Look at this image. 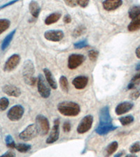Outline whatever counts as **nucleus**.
Listing matches in <instances>:
<instances>
[{
  "instance_id": "obj_1",
  "label": "nucleus",
  "mask_w": 140,
  "mask_h": 157,
  "mask_svg": "<svg viewBox=\"0 0 140 157\" xmlns=\"http://www.w3.org/2000/svg\"><path fill=\"white\" fill-rule=\"evenodd\" d=\"M58 110L61 115L67 117H76L81 112L80 105L73 101H62L58 103Z\"/></svg>"
},
{
  "instance_id": "obj_2",
  "label": "nucleus",
  "mask_w": 140,
  "mask_h": 157,
  "mask_svg": "<svg viewBox=\"0 0 140 157\" xmlns=\"http://www.w3.org/2000/svg\"><path fill=\"white\" fill-rule=\"evenodd\" d=\"M35 68L31 60H26L22 67V77L25 82L28 85L33 86L37 82V78L34 77Z\"/></svg>"
},
{
  "instance_id": "obj_3",
  "label": "nucleus",
  "mask_w": 140,
  "mask_h": 157,
  "mask_svg": "<svg viewBox=\"0 0 140 157\" xmlns=\"http://www.w3.org/2000/svg\"><path fill=\"white\" fill-rule=\"evenodd\" d=\"M38 134L44 136L50 130V123L48 119L43 115H38L36 117V124Z\"/></svg>"
},
{
  "instance_id": "obj_4",
  "label": "nucleus",
  "mask_w": 140,
  "mask_h": 157,
  "mask_svg": "<svg viewBox=\"0 0 140 157\" xmlns=\"http://www.w3.org/2000/svg\"><path fill=\"white\" fill-rule=\"evenodd\" d=\"M37 89L40 96L44 98H47L50 95V88L47 81L42 74L38 75L37 78Z\"/></svg>"
},
{
  "instance_id": "obj_5",
  "label": "nucleus",
  "mask_w": 140,
  "mask_h": 157,
  "mask_svg": "<svg viewBox=\"0 0 140 157\" xmlns=\"http://www.w3.org/2000/svg\"><path fill=\"white\" fill-rule=\"evenodd\" d=\"M38 134L37 126L35 124L28 125L22 132L19 134V138L24 141H30L34 139Z\"/></svg>"
},
{
  "instance_id": "obj_6",
  "label": "nucleus",
  "mask_w": 140,
  "mask_h": 157,
  "mask_svg": "<svg viewBox=\"0 0 140 157\" xmlns=\"http://www.w3.org/2000/svg\"><path fill=\"white\" fill-rule=\"evenodd\" d=\"M25 109L21 105H16L9 109L7 113V117L12 121H17L21 120L24 115Z\"/></svg>"
},
{
  "instance_id": "obj_7",
  "label": "nucleus",
  "mask_w": 140,
  "mask_h": 157,
  "mask_svg": "<svg viewBox=\"0 0 140 157\" xmlns=\"http://www.w3.org/2000/svg\"><path fill=\"white\" fill-rule=\"evenodd\" d=\"M93 123V117L92 115H88L84 117L78 124L76 128L77 133L79 134H83L87 133L92 128Z\"/></svg>"
},
{
  "instance_id": "obj_8",
  "label": "nucleus",
  "mask_w": 140,
  "mask_h": 157,
  "mask_svg": "<svg viewBox=\"0 0 140 157\" xmlns=\"http://www.w3.org/2000/svg\"><path fill=\"white\" fill-rule=\"evenodd\" d=\"M86 60V57L80 54H72L68 58L67 67L70 69H76L83 64Z\"/></svg>"
},
{
  "instance_id": "obj_9",
  "label": "nucleus",
  "mask_w": 140,
  "mask_h": 157,
  "mask_svg": "<svg viewBox=\"0 0 140 157\" xmlns=\"http://www.w3.org/2000/svg\"><path fill=\"white\" fill-rule=\"evenodd\" d=\"M20 62V56L18 54H14L11 55L6 62H5L4 66V71L6 72H11L14 70L19 64Z\"/></svg>"
},
{
  "instance_id": "obj_10",
  "label": "nucleus",
  "mask_w": 140,
  "mask_h": 157,
  "mask_svg": "<svg viewBox=\"0 0 140 157\" xmlns=\"http://www.w3.org/2000/svg\"><path fill=\"white\" fill-rule=\"evenodd\" d=\"M44 38L49 41L58 42L64 38V32L58 29L48 30L44 32Z\"/></svg>"
},
{
  "instance_id": "obj_11",
  "label": "nucleus",
  "mask_w": 140,
  "mask_h": 157,
  "mask_svg": "<svg viewBox=\"0 0 140 157\" xmlns=\"http://www.w3.org/2000/svg\"><path fill=\"white\" fill-rule=\"evenodd\" d=\"M60 136V120L56 119L54 120V124L52 128V130L50 131V135L46 140L47 144H52L55 143Z\"/></svg>"
},
{
  "instance_id": "obj_12",
  "label": "nucleus",
  "mask_w": 140,
  "mask_h": 157,
  "mask_svg": "<svg viewBox=\"0 0 140 157\" xmlns=\"http://www.w3.org/2000/svg\"><path fill=\"white\" fill-rule=\"evenodd\" d=\"M99 120H100V125L111 124L112 119L109 113L108 106H104L100 109L99 113Z\"/></svg>"
},
{
  "instance_id": "obj_13",
  "label": "nucleus",
  "mask_w": 140,
  "mask_h": 157,
  "mask_svg": "<svg viewBox=\"0 0 140 157\" xmlns=\"http://www.w3.org/2000/svg\"><path fill=\"white\" fill-rule=\"evenodd\" d=\"M133 106L134 103L131 101H124V102L120 103L116 106L115 113L117 115H122L131 110Z\"/></svg>"
},
{
  "instance_id": "obj_14",
  "label": "nucleus",
  "mask_w": 140,
  "mask_h": 157,
  "mask_svg": "<svg viewBox=\"0 0 140 157\" xmlns=\"http://www.w3.org/2000/svg\"><path fill=\"white\" fill-rule=\"evenodd\" d=\"M2 91L9 97H19L21 95V90L19 87L13 85H5L2 87Z\"/></svg>"
},
{
  "instance_id": "obj_15",
  "label": "nucleus",
  "mask_w": 140,
  "mask_h": 157,
  "mask_svg": "<svg viewBox=\"0 0 140 157\" xmlns=\"http://www.w3.org/2000/svg\"><path fill=\"white\" fill-rule=\"evenodd\" d=\"M123 4L121 0H106L102 2L103 8L107 11H111L119 8Z\"/></svg>"
},
{
  "instance_id": "obj_16",
  "label": "nucleus",
  "mask_w": 140,
  "mask_h": 157,
  "mask_svg": "<svg viewBox=\"0 0 140 157\" xmlns=\"http://www.w3.org/2000/svg\"><path fill=\"white\" fill-rule=\"evenodd\" d=\"M88 83V78L84 75L76 77L72 80V85L77 90H83L87 86Z\"/></svg>"
},
{
  "instance_id": "obj_17",
  "label": "nucleus",
  "mask_w": 140,
  "mask_h": 157,
  "mask_svg": "<svg viewBox=\"0 0 140 157\" xmlns=\"http://www.w3.org/2000/svg\"><path fill=\"white\" fill-rule=\"evenodd\" d=\"M43 71H44L46 79L48 84L49 85L50 87L53 89V90H56V89L58 88V84L54 76H53V75L52 74L51 71H50L48 69H47V68H45Z\"/></svg>"
},
{
  "instance_id": "obj_18",
  "label": "nucleus",
  "mask_w": 140,
  "mask_h": 157,
  "mask_svg": "<svg viewBox=\"0 0 140 157\" xmlns=\"http://www.w3.org/2000/svg\"><path fill=\"white\" fill-rule=\"evenodd\" d=\"M117 128V126L112 124L108 125H99L98 127L95 129V132L100 136H104L106 134L111 132Z\"/></svg>"
},
{
  "instance_id": "obj_19",
  "label": "nucleus",
  "mask_w": 140,
  "mask_h": 157,
  "mask_svg": "<svg viewBox=\"0 0 140 157\" xmlns=\"http://www.w3.org/2000/svg\"><path fill=\"white\" fill-rule=\"evenodd\" d=\"M29 9L30 13L33 17L35 18H37L39 17L41 12V7L37 2L32 1L30 2L29 4Z\"/></svg>"
},
{
  "instance_id": "obj_20",
  "label": "nucleus",
  "mask_w": 140,
  "mask_h": 157,
  "mask_svg": "<svg viewBox=\"0 0 140 157\" xmlns=\"http://www.w3.org/2000/svg\"><path fill=\"white\" fill-rule=\"evenodd\" d=\"M118 147V143L116 141H114L111 143L104 149V155L105 157H109L111 156Z\"/></svg>"
},
{
  "instance_id": "obj_21",
  "label": "nucleus",
  "mask_w": 140,
  "mask_h": 157,
  "mask_svg": "<svg viewBox=\"0 0 140 157\" xmlns=\"http://www.w3.org/2000/svg\"><path fill=\"white\" fill-rule=\"evenodd\" d=\"M62 16V14L59 12H55L53 13L50 14L49 16L46 17V18L45 19V24L46 25H50L52 24L55 23L56 22H58V20Z\"/></svg>"
},
{
  "instance_id": "obj_22",
  "label": "nucleus",
  "mask_w": 140,
  "mask_h": 157,
  "mask_svg": "<svg viewBox=\"0 0 140 157\" xmlns=\"http://www.w3.org/2000/svg\"><path fill=\"white\" fill-rule=\"evenodd\" d=\"M16 32V29L13 30L11 32H10L9 34L7 35V36L4 38V39L3 40V41L1 45V49L2 50H5L7 48L9 47V45L11 44V40L14 39V36Z\"/></svg>"
},
{
  "instance_id": "obj_23",
  "label": "nucleus",
  "mask_w": 140,
  "mask_h": 157,
  "mask_svg": "<svg viewBox=\"0 0 140 157\" xmlns=\"http://www.w3.org/2000/svg\"><path fill=\"white\" fill-rule=\"evenodd\" d=\"M128 29L129 32H135L140 29V15L132 20L128 25Z\"/></svg>"
},
{
  "instance_id": "obj_24",
  "label": "nucleus",
  "mask_w": 140,
  "mask_h": 157,
  "mask_svg": "<svg viewBox=\"0 0 140 157\" xmlns=\"http://www.w3.org/2000/svg\"><path fill=\"white\" fill-rule=\"evenodd\" d=\"M140 15V6H133L129 9L128 16L130 18L133 20Z\"/></svg>"
},
{
  "instance_id": "obj_25",
  "label": "nucleus",
  "mask_w": 140,
  "mask_h": 157,
  "mask_svg": "<svg viewBox=\"0 0 140 157\" xmlns=\"http://www.w3.org/2000/svg\"><path fill=\"white\" fill-rule=\"evenodd\" d=\"M60 87L63 92L67 93L69 92V82L67 78L65 75H62L59 80Z\"/></svg>"
},
{
  "instance_id": "obj_26",
  "label": "nucleus",
  "mask_w": 140,
  "mask_h": 157,
  "mask_svg": "<svg viewBox=\"0 0 140 157\" xmlns=\"http://www.w3.org/2000/svg\"><path fill=\"white\" fill-rule=\"evenodd\" d=\"M11 21L8 19H0V34L9 28Z\"/></svg>"
},
{
  "instance_id": "obj_27",
  "label": "nucleus",
  "mask_w": 140,
  "mask_h": 157,
  "mask_svg": "<svg viewBox=\"0 0 140 157\" xmlns=\"http://www.w3.org/2000/svg\"><path fill=\"white\" fill-rule=\"evenodd\" d=\"M15 148L20 153H26L31 149V145L25 143H19L17 144Z\"/></svg>"
},
{
  "instance_id": "obj_28",
  "label": "nucleus",
  "mask_w": 140,
  "mask_h": 157,
  "mask_svg": "<svg viewBox=\"0 0 140 157\" xmlns=\"http://www.w3.org/2000/svg\"><path fill=\"white\" fill-rule=\"evenodd\" d=\"M121 124L123 126H127L134 121V117L132 115H127L125 117H122L119 118Z\"/></svg>"
},
{
  "instance_id": "obj_29",
  "label": "nucleus",
  "mask_w": 140,
  "mask_h": 157,
  "mask_svg": "<svg viewBox=\"0 0 140 157\" xmlns=\"http://www.w3.org/2000/svg\"><path fill=\"white\" fill-rule=\"evenodd\" d=\"M86 31V28L83 26V25H79V26L76 27V28L74 30L72 36L75 38L81 36L82 34H83Z\"/></svg>"
},
{
  "instance_id": "obj_30",
  "label": "nucleus",
  "mask_w": 140,
  "mask_h": 157,
  "mask_svg": "<svg viewBox=\"0 0 140 157\" xmlns=\"http://www.w3.org/2000/svg\"><path fill=\"white\" fill-rule=\"evenodd\" d=\"M9 105V101L6 97L0 98V111L6 110Z\"/></svg>"
},
{
  "instance_id": "obj_31",
  "label": "nucleus",
  "mask_w": 140,
  "mask_h": 157,
  "mask_svg": "<svg viewBox=\"0 0 140 157\" xmlns=\"http://www.w3.org/2000/svg\"><path fill=\"white\" fill-rule=\"evenodd\" d=\"M5 142H6V145L8 147L12 149L16 147V144L15 143L14 138H12V136L11 135H8L6 136V138H5Z\"/></svg>"
},
{
  "instance_id": "obj_32",
  "label": "nucleus",
  "mask_w": 140,
  "mask_h": 157,
  "mask_svg": "<svg viewBox=\"0 0 140 157\" xmlns=\"http://www.w3.org/2000/svg\"><path fill=\"white\" fill-rule=\"evenodd\" d=\"M88 55L89 59L92 61V62H95V61L98 59L99 52L98 51V50H90V51H88Z\"/></svg>"
},
{
  "instance_id": "obj_33",
  "label": "nucleus",
  "mask_w": 140,
  "mask_h": 157,
  "mask_svg": "<svg viewBox=\"0 0 140 157\" xmlns=\"http://www.w3.org/2000/svg\"><path fill=\"white\" fill-rule=\"evenodd\" d=\"M88 42L86 39L80 40V41L76 42L74 44V46L76 49L83 48L88 46Z\"/></svg>"
},
{
  "instance_id": "obj_34",
  "label": "nucleus",
  "mask_w": 140,
  "mask_h": 157,
  "mask_svg": "<svg viewBox=\"0 0 140 157\" xmlns=\"http://www.w3.org/2000/svg\"><path fill=\"white\" fill-rule=\"evenodd\" d=\"M130 151L132 154L137 153L140 151V142L137 141L132 144L130 146Z\"/></svg>"
},
{
  "instance_id": "obj_35",
  "label": "nucleus",
  "mask_w": 140,
  "mask_h": 157,
  "mask_svg": "<svg viewBox=\"0 0 140 157\" xmlns=\"http://www.w3.org/2000/svg\"><path fill=\"white\" fill-rule=\"evenodd\" d=\"M140 97V87L136 88L130 94V98L132 100H137Z\"/></svg>"
},
{
  "instance_id": "obj_36",
  "label": "nucleus",
  "mask_w": 140,
  "mask_h": 157,
  "mask_svg": "<svg viewBox=\"0 0 140 157\" xmlns=\"http://www.w3.org/2000/svg\"><path fill=\"white\" fill-rule=\"evenodd\" d=\"M140 81V73H137L132 78V80L130 81V83L133 84L134 86H135L137 83H138Z\"/></svg>"
},
{
  "instance_id": "obj_37",
  "label": "nucleus",
  "mask_w": 140,
  "mask_h": 157,
  "mask_svg": "<svg viewBox=\"0 0 140 157\" xmlns=\"http://www.w3.org/2000/svg\"><path fill=\"white\" fill-rule=\"evenodd\" d=\"M62 128H63V131H64L65 132L68 133V132H70V131L72 126H71L70 123L69 122V121H65V122L63 124Z\"/></svg>"
},
{
  "instance_id": "obj_38",
  "label": "nucleus",
  "mask_w": 140,
  "mask_h": 157,
  "mask_svg": "<svg viewBox=\"0 0 140 157\" xmlns=\"http://www.w3.org/2000/svg\"><path fill=\"white\" fill-rule=\"evenodd\" d=\"M76 3L82 8H86L89 4V1L88 0H80V1H76Z\"/></svg>"
},
{
  "instance_id": "obj_39",
  "label": "nucleus",
  "mask_w": 140,
  "mask_h": 157,
  "mask_svg": "<svg viewBox=\"0 0 140 157\" xmlns=\"http://www.w3.org/2000/svg\"><path fill=\"white\" fill-rule=\"evenodd\" d=\"M16 153H15L13 150L7 151L6 153L2 154V156H0V157H16Z\"/></svg>"
},
{
  "instance_id": "obj_40",
  "label": "nucleus",
  "mask_w": 140,
  "mask_h": 157,
  "mask_svg": "<svg viewBox=\"0 0 140 157\" xmlns=\"http://www.w3.org/2000/svg\"><path fill=\"white\" fill-rule=\"evenodd\" d=\"M63 21H64L65 23L66 24H70L71 22H72V17L70 14H67L65 15L63 17Z\"/></svg>"
},
{
  "instance_id": "obj_41",
  "label": "nucleus",
  "mask_w": 140,
  "mask_h": 157,
  "mask_svg": "<svg viewBox=\"0 0 140 157\" xmlns=\"http://www.w3.org/2000/svg\"><path fill=\"white\" fill-rule=\"evenodd\" d=\"M65 2L67 6L71 7H75L77 5L76 1H65Z\"/></svg>"
},
{
  "instance_id": "obj_42",
  "label": "nucleus",
  "mask_w": 140,
  "mask_h": 157,
  "mask_svg": "<svg viewBox=\"0 0 140 157\" xmlns=\"http://www.w3.org/2000/svg\"><path fill=\"white\" fill-rule=\"evenodd\" d=\"M16 2H17L16 0H15V1H11V2H8V3L5 4H4V5H2V6H0V10L2 9H4V8H6V7H7V6H10V5H12V4H15V3H16Z\"/></svg>"
},
{
  "instance_id": "obj_43",
  "label": "nucleus",
  "mask_w": 140,
  "mask_h": 157,
  "mask_svg": "<svg viewBox=\"0 0 140 157\" xmlns=\"http://www.w3.org/2000/svg\"><path fill=\"white\" fill-rule=\"evenodd\" d=\"M135 55L137 58L140 59V45L137 48V49L135 50Z\"/></svg>"
},
{
  "instance_id": "obj_44",
  "label": "nucleus",
  "mask_w": 140,
  "mask_h": 157,
  "mask_svg": "<svg viewBox=\"0 0 140 157\" xmlns=\"http://www.w3.org/2000/svg\"><path fill=\"white\" fill-rule=\"evenodd\" d=\"M125 157H137V156L134 155V154H128V155H126Z\"/></svg>"
},
{
  "instance_id": "obj_45",
  "label": "nucleus",
  "mask_w": 140,
  "mask_h": 157,
  "mask_svg": "<svg viewBox=\"0 0 140 157\" xmlns=\"http://www.w3.org/2000/svg\"><path fill=\"white\" fill-rule=\"evenodd\" d=\"M136 71H140V62L136 66Z\"/></svg>"
},
{
  "instance_id": "obj_46",
  "label": "nucleus",
  "mask_w": 140,
  "mask_h": 157,
  "mask_svg": "<svg viewBox=\"0 0 140 157\" xmlns=\"http://www.w3.org/2000/svg\"><path fill=\"white\" fill-rule=\"evenodd\" d=\"M123 152H120V153H118V154H117L116 155H115L114 156V157H121L122 155H123Z\"/></svg>"
}]
</instances>
